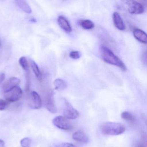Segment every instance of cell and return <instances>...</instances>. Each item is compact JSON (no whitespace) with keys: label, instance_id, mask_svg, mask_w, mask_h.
Returning <instances> with one entry per match:
<instances>
[{"label":"cell","instance_id":"9c48e42d","mask_svg":"<svg viewBox=\"0 0 147 147\" xmlns=\"http://www.w3.org/2000/svg\"><path fill=\"white\" fill-rule=\"evenodd\" d=\"M44 104L45 107L49 111L53 113H57V109L55 105L53 96L51 94H49L46 97Z\"/></svg>","mask_w":147,"mask_h":147},{"label":"cell","instance_id":"ba28073f","mask_svg":"<svg viewBox=\"0 0 147 147\" xmlns=\"http://www.w3.org/2000/svg\"><path fill=\"white\" fill-rule=\"evenodd\" d=\"M20 80L17 77H11L8 79L3 85L2 90L4 93L11 90L15 87L17 86L20 83Z\"/></svg>","mask_w":147,"mask_h":147},{"label":"cell","instance_id":"8fae6325","mask_svg":"<svg viewBox=\"0 0 147 147\" xmlns=\"http://www.w3.org/2000/svg\"><path fill=\"white\" fill-rule=\"evenodd\" d=\"M57 22L60 27L66 32L69 33L72 32V27L68 20L65 17L62 16H59L57 19Z\"/></svg>","mask_w":147,"mask_h":147},{"label":"cell","instance_id":"f1b7e54d","mask_svg":"<svg viewBox=\"0 0 147 147\" xmlns=\"http://www.w3.org/2000/svg\"><path fill=\"white\" fill-rule=\"evenodd\" d=\"M1 41L0 40V48H1Z\"/></svg>","mask_w":147,"mask_h":147},{"label":"cell","instance_id":"5bb4252c","mask_svg":"<svg viewBox=\"0 0 147 147\" xmlns=\"http://www.w3.org/2000/svg\"><path fill=\"white\" fill-rule=\"evenodd\" d=\"M17 5L23 11L26 13H32L31 8L25 1L23 0H17L15 1Z\"/></svg>","mask_w":147,"mask_h":147},{"label":"cell","instance_id":"9a60e30c","mask_svg":"<svg viewBox=\"0 0 147 147\" xmlns=\"http://www.w3.org/2000/svg\"><path fill=\"white\" fill-rule=\"evenodd\" d=\"M121 117L130 123H134L136 120L135 116L132 113L129 111L123 112L121 114Z\"/></svg>","mask_w":147,"mask_h":147},{"label":"cell","instance_id":"44dd1931","mask_svg":"<svg viewBox=\"0 0 147 147\" xmlns=\"http://www.w3.org/2000/svg\"><path fill=\"white\" fill-rule=\"evenodd\" d=\"M69 57L70 58L74 60L79 59L81 56V54L80 51H72L69 53Z\"/></svg>","mask_w":147,"mask_h":147},{"label":"cell","instance_id":"30bf717a","mask_svg":"<svg viewBox=\"0 0 147 147\" xmlns=\"http://www.w3.org/2000/svg\"><path fill=\"white\" fill-rule=\"evenodd\" d=\"M113 23L115 27L119 30L124 31L125 29V25L120 14L117 12H114L113 15Z\"/></svg>","mask_w":147,"mask_h":147},{"label":"cell","instance_id":"83f0119b","mask_svg":"<svg viewBox=\"0 0 147 147\" xmlns=\"http://www.w3.org/2000/svg\"><path fill=\"white\" fill-rule=\"evenodd\" d=\"M30 22H32V23H36L37 20L35 18H32L30 20Z\"/></svg>","mask_w":147,"mask_h":147},{"label":"cell","instance_id":"d4e9b609","mask_svg":"<svg viewBox=\"0 0 147 147\" xmlns=\"http://www.w3.org/2000/svg\"><path fill=\"white\" fill-rule=\"evenodd\" d=\"M5 74L3 73L1 74H0V84L5 80Z\"/></svg>","mask_w":147,"mask_h":147},{"label":"cell","instance_id":"277c9868","mask_svg":"<svg viewBox=\"0 0 147 147\" xmlns=\"http://www.w3.org/2000/svg\"><path fill=\"white\" fill-rule=\"evenodd\" d=\"M53 123L57 128L64 130H69L72 128L70 121L64 116H59L55 117L53 119Z\"/></svg>","mask_w":147,"mask_h":147},{"label":"cell","instance_id":"e0dca14e","mask_svg":"<svg viewBox=\"0 0 147 147\" xmlns=\"http://www.w3.org/2000/svg\"><path fill=\"white\" fill-rule=\"evenodd\" d=\"M54 86L56 90H62L67 87V84L64 80L61 79H56L54 82Z\"/></svg>","mask_w":147,"mask_h":147},{"label":"cell","instance_id":"ac0fdd59","mask_svg":"<svg viewBox=\"0 0 147 147\" xmlns=\"http://www.w3.org/2000/svg\"><path fill=\"white\" fill-rule=\"evenodd\" d=\"M80 24L82 27L85 30H92L94 27V24L93 22L88 20H81L80 23Z\"/></svg>","mask_w":147,"mask_h":147},{"label":"cell","instance_id":"7a4b0ae2","mask_svg":"<svg viewBox=\"0 0 147 147\" xmlns=\"http://www.w3.org/2000/svg\"><path fill=\"white\" fill-rule=\"evenodd\" d=\"M101 131L105 135L118 136L124 133L125 128L123 125L120 123L107 122L102 125Z\"/></svg>","mask_w":147,"mask_h":147},{"label":"cell","instance_id":"8992f818","mask_svg":"<svg viewBox=\"0 0 147 147\" xmlns=\"http://www.w3.org/2000/svg\"><path fill=\"white\" fill-rule=\"evenodd\" d=\"M128 10L129 13L133 14H142L144 12L143 6L141 3L136 1H127Z\"/></svg>","mask_w":147,"mask_h":147},{"label":"cell","instance_id":"2e32d148","mask_svg":"<svg viewBox=\"0 0 147 147\" xmlns=\"http://www.w3.org/2000/svg\"><path fill=\"white\" fill-rule=\"evenodd\" d=\"M31 65L32 71L36 75V77L38 80H41L42 79V74H41V71H40L37 64L34 61L31 60Z\"/></svg>","mask_w":147,"mask_h":147},{"label":"cell","instance_id":"d6986e66","mask_svg":"<svg viewBox=\"0 0 147 147\" xmlns=\"http://www.w3.org/2000/svg\"><path fill=\"white\" fill-rule=\"evenodd\" d=\"M19 62L24 70L26 73H29L30 69H29V64L26 57H20L19 61Z\"/></svg>","mask_w":147,"mask_h":147},{"label":"cell","instance_id":"484cf974","mask_svg":"<svg viewBox=\"0 0 147 147\" xmlns=\"http://www.w3.org/2000/svg\"><path fill=\"white\" fill-rule=\"evenodd\" d=\"M136 147H146V145L144 142H141L138 144Z\"/></svg>","mask_w":147,"mask_h":147},{"label":"cell","instance_id":"7402d4cb","mask_svg":"<svg viewBox=\"0 0 147 147\" xmlns=\"http://www.w3.org/2000/svg\"><path fill=\"white\" fill-rule=\"evenodd\" d=\"M9 102L7 100L0 99V111L5 110L8 107Z\"/></svg>","mask_w":147,"mask_h":147},{"label":"cell","instance_id":"603a6c76","mask_svg":"<svg viewBox=\"0 0 147 147\" xmlns=\"http://www.w3.org/2000/svg\"><path fill=\"white\" fill-rule=\"evenodd\" d=\"M55 147H76L74 144L69 143H63L55 146Z\"/></svg>","mask_w":147,"mask_h":147},{"label":"cell","instance_id":"7c38bea8","mask_svg":"<svg viewBox=\"0 0 147 147\" xmlns=\"http://www.w3.org/2000/svg\"><path fill=\"white\" fill-rule=\"evenodd\" d=\"M134 37L139 42L146 44L147 43V36L146 32L139 29H135L133 30Z\"/></svg>","mask_w":147,"mask_h":147},{"label":"cell","instance_id":"4fadbf2b","mask_svg":"<svg viewBox=\"0 0 147 147\" xmlns=\"http://www.w3.org/2000/svg\"><path fill=\"white\" fill-rule=\"evenodd\" d=\"M72 137L74 140L80 142L86 143L88 142L89 141L87 136L85 133L80 131H77L74 132L73 134Z\"/></svg>","mask_w":147,"mask_h":147},{"label":"cell","instance_id":"ffe728a7","mask_svg":"<svg viewBox=\"0 0 147 147\" xmlns=\"http://www.w3.org/2000/svg\"><path fill=\"white\" fill-rule=\"evenodd\" d=\"M20 144L22 147H31V140L29 138H23L20 141Z\"/></svg>","mask_w":147,"mask_h":147},{"label":"cell","instance_id":"52a82bcc","mask_svg":"<svg viewBox=\"0 0 147 147\" xmlns=\"http://www.w3.org/2000/svg\"><path fill=\"white\" fill-rule=\"evenodd\" d=\"M29 105L32 109H40L42 106V100L40 95L37 92L33 91L31 93Z\"/></svg>","mask_w":147,"mask_h":147},{"label":"cell","instance_id":"5b68a950","mask_svg":"<svg viewBox=\"0 0 147 147\" xmlns=\"http://www.w3.org/2000/svg\"><path fill=\"white\" fill-rule=\"evenodd\" d=\"M63 114L64 117L67 119H76L79 116L78 111L74 108L67 100H64Z\"/></svg>","mask_w":147,"mask_h":147},{"label":"cell","instance_id":"4316f807","mask_svg":"<svg viewBox=\"0 0 147 147\" xmlns=\"http://www.w3.org/2000/svg\"><path fill=\"white\" fill-rule=\"evenodd\" d=\"M0 147H5V142L1 139H0Z\"/></svg>","mask_w":147,"mask_h":147},{"label":"cell","instance_id":"cb8c5ba5","mask_svg":"<svg viewBox=\"0 0 147 147\" xmlns=\"http://www.w3.org/2000/svg\"><path fill=\"white\" fill-rule=\"evenodd\" d=\"M26 92H29L30 88V77H29V73H28L26 77Z\"/></svg>","mask_w":147,"mask_h":147},{"label":"cell","instance_id":"6da1fadb","mask_svg":"<svg viewBox=\"0 0 147 147\" xmlns=\"http://www.w3.org/2000/svg\"><path fill=\"white\" fill-rule=\"evenodd\" d=\"M100 53L103 61L107 63L117 66L120 68L123 71L127 70V68L124 63L106 46L102 45L100 47Z\"/></svg>","mask_w":147,"mask_h":147},{"label":"cell","instance_id":"3957f363","mask_svg":"<svg viewBox=\"0 0 147 147\" xmlns=\"http://www.w3.org/2000/svg\"><path fill=\"white\" fill-rule=\"evenodd\" d=\"M4 93L7 101L10 103L16 102L20 99L23 95V92L21 88L17 86L8 92Z\"/></svg>","mask_w":147,"mask_h":147}]
</instances>
